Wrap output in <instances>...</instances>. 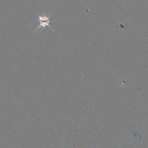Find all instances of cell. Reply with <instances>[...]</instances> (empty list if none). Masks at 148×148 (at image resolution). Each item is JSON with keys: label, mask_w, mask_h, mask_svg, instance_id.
<instances>
[{"label": "cell", "mask_w": 148, "mask_h": 148, "mask_svg": "<svg viewBox=\"0 0 148 148\" xmlns=\"http://www.w3.org/2000/svg\"><path fill=\"white\" fill-rule=\"evenodd\" d=\"M53 14V13L50 14L49 16H47L45 14V13H40V14L36 13V14L38 17V19L39 22V25L36 27L35 31L34 32H36L37 31V30L40 28H42L43 29H45V28L47 26L50 27L51 29V30L54 32L53 28L51 27V25H50V18L52 16Z\"/></svg>", "instance_id": "cell-1"}]
</instances>
